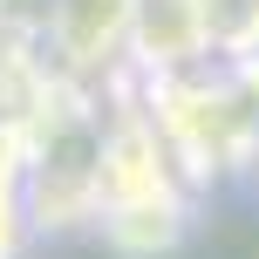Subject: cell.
<instances>
[{"label":"cell","mask_w":259,"mask_h":259,"mask_svg":"<svg viewBox=\"0 0 259 259\" xmlns=\"http://www.w3.org/2000/svg\"><path fill=\"white\" fill-rule=\"evenodd\" d=\"M7 239H14V164H0V259H7Z\"/></svg>","instance_id":"6da1fadb"}]
</instances>
